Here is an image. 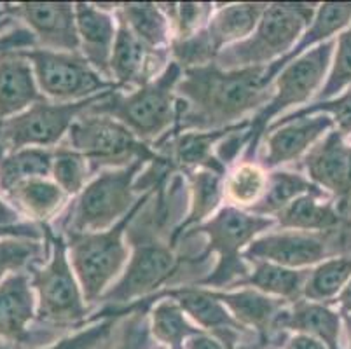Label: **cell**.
<instances>
[{"label": "cell", "mask_w": 351, "mask_h": 349, "mask_svg": "<svg viewBox=\"0 0 351 349\" xmlns=\"http://www.w3.org/2000/svg\"><path fill=\"white\" fill-rule=\"evenodd\" d=\"M250 264V273L232 288H254L266 296L283 299L289 304L304 299V285L309 269H289L271 262L255 261ZM231 288V290H232Z\"/></svg>", "instance_id": "27"}, {"label": "cell", "mask_w": 351, "mask_h": 349, "mask_svg": "<svg viewBox=\"0 0 351 349\" xmlns=\"http://www.w3.org/2000/svg\"><path fill=\"white\" fill-rule=\"evenodd\" d=\"M182 69L168 63L161 75L133 91L114 89L89 112L119 121L142 142L154 145L170 133L177 121V88Z\"/></svg>", "instance_id": "5"}, {"label": "cell", "mask_w": 351, "mask_h": 349, "mask_svg": "<svg viewBox=\"0 0 351 349\" xmlns=\"http://www.w3.org/2000/svg\"><path fill=\"white\" fill-rule=\"evenodd\" d=\"M187 206L189 185L180 171H173L156 187L128 227L126 241L133 254L119 280L101 297L104 307L123 311L156 296L161 287L180 283V273H194L171 243L173 232L186 219Z\"/></svg>", "instance_id": "1"}, {"label": "cell", "mask_w": 351, "mask_h": 349, "mask_svg": "<svg viewBox=\"0 0 351 349\" xmlns=\"http://www.w3.org/2000/svg\"><path fill=\"white\" fill-rule=\"evenodd\" d=\"M149 306H152L149 311V332L166 349H184L191 337L203 334L173 299L162 297Z\"/></svg>", "instance_id": "29"}, {"label": "cell", "mask_w": 351, "mask_h": 349, "mask_svg": "<svg viewBox=\"0 0 351 349\" xmlns=\"http://www.w3.org/2000/svg\"><path fill=\"white\" fill-rule=\"evenodd\" d=\"M116 14L147 46L154 49H170L171 25L159 4L152 2L117 4Z\"/></svg>", "instance_id": "30"}, {"label": "cell", "mask_w": 351, "mask_h": 349, "mask_svg": "<svg viewBox=\"0 0 351 349\" xmlns=\"http://www.w3.org/2000/svg\"><path fill=\"white\" fill-rule=\"evenodd\" d=\"M306 177L334 200L346 203L351 196V142L337 130H330L302 158Z\"/></svg>", "instance_id": "17"}, {"label": "cell", "mask_w": 351, "mask_h": 349, "mask_svg": "<svg viewBox=\"0 0 351 349\" xmlns=\"http://www.w3.org/2000/svg\"><path fill=\"white\" fill-rule=\"evenodd\" d=\"M184 349H228L217 337L210 334H197L186 342Z\"/></svg>", "instance_id": "47"}, {"label": "cell", "mask_w": 351, "mask_h": 349, "mask_svg": "<svg viewBox=\"0 0 351 349\" xmlns=\"http://www.w3.org/2000/svg\"><path fill=\"white\" fill-rule=\"evenodd\" d=\"M8 14L23 19L35 43L43 49L79 53L75 4L70 2H23L4 9Z\"/></svg>", "instance_id": "16"}, {"label": "cell", "mask_w": 351, "mask_h": 349, "mask_svg": "<svg viewBox=\"0 0 351 349\" xmlns=\"http://www.w3.org/2000/svg\"><path fill=\"white\" fill-rule=\"evenodd\" d=\"M217 56L219 51L212 44L205 28L187 38H173L170 44L171 62L177 63L182 72L213 65Z\"/></svg>", "instance_id": "37"}, {"label": "cell", "mask_w": 351, "mask_h": 349, "mask_svg": "<svg viewBox=\"0 0 351 349\" xmlns=\"http://www.w3.org/2000/svg\"><path fill=\"white\" fill-rule=\"evenodd\" d=\"M44 236V227L43 230L34 224H18V226L11 227H2L0 226V238H30L40 241Z\"/></svg>", "instance_id": "45"}, {"label": "cell", "mask_w": 351, "mask_h": 349, "mask_svg": "<svg viewBox=\"0 0 351 349\" xmlns=\"http://www.w3.org/2000/svg\"><path fill=\"white\" fill-rule=\"evenodd\" d=\"M282 349H327V346L322 344L315 337H309L306 334H292L283 335V342L280 344Z\"/></svg>", "instance_id": "46"}, {"label": "cell", "mask_w": 351, "mask_h": 349, "mask_svg": "<svg viewBox=\"0 0 351 349\" xmlns=\"http://www.w3.org/2000/svg\"><path fill=\"white\" fill-rule=\"evenodd\" d=\"M37 315L34 287L27 274L14 273L0 283V339L23 342Z\"/></svg>", "instance_id": "24"}, {"label": "cell", "mask_w": 351, "mask_h": 349, "mask_svg": "<svg viewBox=\"0 0 351 349\" xmlns=\"http://www.w3.org/2000/svg\"><path fill=\"white\" fill-rule=\"evenodd\" d=\"M117 18V35L110 58L112 82L121 91H133L151 82L171 62L170 49H154L142 43L132 30Z\"/></svg>", "instance_id": "15"}, {"label": "cell", "mask_w": 351, "mask_h": 349, "mask_svg": "<svg viewBox=\"0 0 351 349\" xmlns=\"http://www.w3.org/2000/svg\"><path fill=\"white\" fill-rule=\"evenodd\" d=\"M266 8L267 4H258V2L255 4L243 2V4H228L215 8L205 28L215 49L220 53L224 47L250 37Z\"/></svg>", "instance_id": "28"}, {"label": "cell", "mask_w": 351, "mask_h": 349, "mask_svg": "<svg viewBox=\"0 0 351 349\" xmlns=\"http://www.w3.org/2000/svg\"><path fill=\"white\" fill-rule=\"evenodd\" d=\"M205 290L213 299L228 307V311L234 316L236 322L250 328L266 342H273L271 339L276 335V322L283 309L289 306L287 300L266 296L254 288H239L234 292L215 290V288H205Z\"/></svg>", "instance_id": "20"}, {"label": "cell", "mask_w": 351, "mask_h": 349, "mask_svg": "<svg viewBox=\"0 0 351 349\" xmlns=\"http://www.w3.org/2000/svg\"><path fill=\"white\" fill-rule=\"evenodd\" d=\"M336 47L334 63H332L327 82L322 86V89L315 96L317 104L332 100L346 86L351 84V25L339 35V38L336 40Z\"/></svg>", "instance_id": "39"}, {"label": "cell", "mask_w": 351, "mask_h": 349, "mask_svg": "<svg viewBox=\"0 0 351 349\" xmlns=\"http://www.w3.org/2000/svg\"><path fill=\"white\" fill-rule=\"evenodd\" d=\"M37 46L35 37L30 34V30H20L12 32V34L0 35V54L5 51H21V49H30V47Z\"/></svg>", "instance_id": "44"}, {"label": "cell", "mask_w": 351, "mask_h": 349, "mask_svg": "<svg viewBox=\"0 0 351 349\" xmlns=\"http://www.w3.org/2000/svg\"><path fill=\"white\" fill-rule=\"evenodd\" d=\"M44 254L43 243L30 238H4L0 241V281L5 274L30 267Z\"/></svg>", "instance_id": "40"}, {"label": "cell", "mask_w": 351, "mask_h": 349, "mask_svg": "<svg viewBox=\"0 0 351 349\" xmlns=\"http://www.w3.org/2000/svg\"><path fill=\"white\" fill-rule=\"evenodd\" d=\"M171 25V40L173 38H187L206 28L212 18L215 5L197 4V2H184V4H159Z\"/></svg>", "instance_id": "38"}, {"label": "cell", "mask_w": 351, "mask_h": 349, "mask_svg": "<svg viewBox=\"0 0 351 349\" xmlns=\"http://www.w3.org/2000/svg\"><path fill=\"white\" fill-rule=\"evenodd\" d=\"M318 4L274 2L267 4L254 34L245 40L224 47L215 60L222 70L267 67L285 58L311 25Z\"/></svg>", "instance_id": "6"}, {"label": "cell", "mask_w": 351, "mask_h": 349, "mask_svg": "<svg viewBox=\"0 0 351 349\" xmlns=\"http://www.w3.org/2000/svg\"><path fill=\"white\" fill-rule=\"evenodd\" d=\"M276 220L273 217L254 215L238 206H224L203 224L191 229L178 239L177 246L189 238L205 236L206 245L199 254V261L205 264L212 254L219 257L213 271L203 280L189 287L231 290L238 281L250 273V264L243 258V252L254 239L263 236L267 229H273ZM175 246V248H177Z\"/></svg>", "instance_id": "3"}, {"label": "cell", "mask_w": 351, "mask_h": 349, "mask_svg": "<svg viewBox=\"0 0 351 349\" xmlns=\"http://www.w3.org/2000/svg\"><path fill=\"white\" fill-rule=\"evenodd\" d=\"M117 8V5H116ZM116 8L107 9L98 4H75L79 53L104 79L112 82L110 58L117 35Z\"/></svg>", "instance_id": "19"}, {"label": "cell", "mask_w": 351, "mask_h": 349, "mask_svg": "<svg viewBox=\"0 0 351 349\" xmlns=\"http://www.w3.org/2000/svg\"><path fill=\"white\" fill-rule=\"evenodd\" d=\"M351 280V254L337 255L309 269L304 285V299L311 302H336L343 288Z\"/></svg>", "instance_id": "33"}, {"label": "cell", "mask_w": 351, "mask_h": 349, "mask_svg": "<svg viewBox=\"0 0 351 349\" xmlns=\"http://www.w3.org/2000/svg\"><path fill=\"white\" fill-rule=\"evenodd\" d=\"M346 203L327 200L325 194H304L276 213L274 220L282 230H304V232L339 230L351 226Z\"/></svg>", "instance_id": "21"}, {"label": "cell", "mask_w": 351, "mask_h": 349, "mask_svg": "<svg viewBox=\"0 0 351 349\" xmlns=\"http://www.w3.org/2000/svg\"><path fill=\"white\" fill-rule=\"evenodd\" d=\"M266 187L267 173L258 163L241 161L229 175H226V197L241 210H248L263 200Z\"/></svg>", "instance_id": "35"}, {"label": "cell", "mask_w": 351, "mask_h": 349, "mask_svg": "<svg viewBox=\"0 0 351 349\" xmlns=\"http://www.w3.org/2000/svg\"><path fill=\"white\" fill-rule=\"evenodd\" d=\"M341 316H343L344 328H346V335H348V349H351V315H341Z\"/></svg>", "instance_id": "50"}, {"label": "cell", "mask_w": 351, "mask_h": 349, "mask_svg": "<svg viewBox=\"0 0 351 349\" xmlns=\"http://www.w3.org/2000/svg\"><path fill=\"white\" fill-rule=\"evenodd\" d=\"M149 165L140 159L124 168L97 173L66 210L62 234L107 230L123 220L142 197L136 180Z\"/></svg>", "instance_id": "7"}, {"label": "cell", "mask_w": 351, "mask_h": 349, "mask_svg": "<svg viewBox=\"0 0 351 349\" xmlns=\"http://www.w3.org/2000/svg\"><path fill=\"white\" fill-rule=\"evenodd\" d=\"M334 51H336V38L306 51L274 77L269 101L252 117L250 128L245 133L247 149L243 152V161H252L258 143L263 140V134L273 124L276 115L306 104L313 95L317 96L332 65L330 60Z\"/></svg>", "instance_id": "8"}, {"label": "cell", "mask_w": 351, "mask_h": 349, "mask_svg": "<svg viewBox=\"0 0 351 349\" xmlns=\"http://www.w3.org/2000/svg\"><path fill=\"white\" fill-rule=\"evenodd\" d=\"M126 315L128 313L123 311L114 316H101L93 323H89L88 328H82L69 337L60 339L58 342H53L44 349H98L110 339L119 320Z\"/></svg>", "instance_id": "41"}, {"label": "cell", "mask_w": 351, "mask_h": 349, "mask_svg": "<svg viewBox=\"0 0 351 349\" xmlns=\"http://www.w3.org/2000/svg\"><path fill=\"white\" fill-rule=\"evenodd\" d=\"M341 323L343 316L330 306L301 299L283 309L276 322V335L287 332L306 334L327 346V349H343Z\"/></svg>", "instance_id": "23"}, {"label": "cell", "mask_w": 351, "mask_h": 349, "mask_svg": "<svg viewBox=\"0 0 351 349\" xmlns=\"http://www.w3.org/2000/svg\"><path fill=\"white\" fill-rule=\"evenodd\" d=\"M35 72V79L44 96L58 104L84 101L117 89L114 82L107 81L81 53H63L43 47L23 49Z\"/></svg>", "instance_id": "12"}, {"label": "cell", "mask_w": 351, "mask_h": 349, "mask_svg": "<svg viewBox=\"0 0 351 349\" xmlns=\"http://www.w3.org/2000/svg\"><path fill=\"white\" fill-rule=\"evenodd\" d=\"M54 149H23L0 159V191L11 192L21 182L47 178L53 169Z\"/></svg>", "instance_id": "34"}, {"label": "cell", "mask_w": 351, "mask_h": 349, "mask_svg": "<svg viewBox=\"0 0 351 349\" xmlns=\"http://www.w3.org/2000/svg\"><path fill=\"white\" fill-rule=\"evenodd\" d=\"M315 114L332 115V121L336 124V130L341 131L343 134H346V136H351V89H348L344 95L337 96L334 100L322 101V104L313 105H302L299 110H293L290 112V114L283 115L282 119L274 121L271 126H278V124L301 119V117H308V115ZM269 128H267V130H269Z\"/></svg>", "instance_id": "42"}, {"label": "cell", "mask_w": 351, "mask_h": 349, "mask_svg": "<svg viewBox=\"0 0 351 349\" xmlns=\"http://www.w3.org/2000/svg\"><path fill=\"white\" fill-rule=\"evenodd\" d=\"M334 304L339 306L337 311H339L341 315H351V280L348 281V285L343 288V292L339 293V297H337Z\"/></svg>", "instance_id": "49"}, {"label": "cell", "mask_w": 351, "mask_h": 349, "mask_svg": "<svg viewBox=\"0 0 351 349\" xmlns=\"http://www.w3.org/2000/svg\"><path fill=\"white\" fill-rule=\"evenodd\" d=\"M133 311L123 316L117 325L119 335L117 341L112 342L110 349H151L149 344V315H147V307L149 304L140 300V302L132 304Z\"/></svg>", "instance_id": "43"}, {"label": "cell", "mask_w": 351, "mask_h": 349, "mask_svg": "<svg viewBox=\"0 0 351 349\" xmlns=\"http://www.w3.org/2000/svg\"><path fill=\"white\" fill-rule=\"evenodd\" d=\"M156 187L143 192L132 211L110 229L98 230V232H63L62 234L66 241L70 264L81 285L82 296L88 306L100 302L105 292L124 273V267L130 261L126 230L143 204L151 200Z\"/></svg>", "instance_id": "4"}, {"label": "cell", "mask_w": 351, "mask_h": 349, "mask_svg": "<svg viewBox=\"0 0 351 349\" xmlns=\"http://www.w3.org/2000/svg\"><path fill=\"white\" fill-rule=\"evenodd\" d=\"M336 126L330 115L315 114L301 119L271 126L269 136L264 142V152L258 165L264 169H276L304 158L318 140H322Z\"/></svg>", "instance_id": "18"}, {"label": "cell", "mask_w": 351, "mask_h": 349, "mask_svg": "<svg viewBox=\"0 0 351 349\" xmlns=\"http://www.w3.org/2000/svg\"><path fill=\"white\" fill-rule=\"evenodd\" d=\"M63 143L84 156L93 177L104 169L124 168L140 159L154 163L162 158L119 121L93 114L89 108L73 121Z\"/></svg>", "instance_id": "9"}, {"label": "cell", "mask_w": 351, "mask_h": 349, "mask_svg": "<svg viewBox=\"0 0 351 349\" xmlns=\"http://www.w3.org/2000/svg\"><path fill=\"white\" fill-rule=\"evenodd\" d=\"M304 194H325L320 187L313 184L306 175L293 171H271L267 173V187L263 200L248 208L254 215L273 217L289 206L293 200Z\"/></svg>", "instance_id": "31"}, {"label": "cell", "mask_w": 351, "mask_h": 349, "mask_svg": "<svg viewBox=\"0 0 351 349\" xmlns=\"http://www.w3.org/2000/svg\"><path fill=\"white\" fill-rule=\"evenodd\" d=\"M44 234L51 245V255L46 265L32 267V287L37 292V318L51 326H77L88 320L89 307L82 296L72 264L66 241L62 234L44 226Z\"/></svg>", "instance_id": "10"}, {"label": "cell", "mask_w": 351, "mask_h": 349, "mask_svg": "<svg viewBox=\"0 0 351 349\" xmlns=\"http://www.w3.org/2000/svg\"><path fill=\"white\" fill-rule=\"evenodd\" d=\"M180 173L186 177L187 185H189V211L173 232V238H171L173 246H177L178 239L186 232L215 215L220 203L226 197L224 169L197 168Z\"/></svg>", "instance_id": "25"}, {"label": "cell", "mask_w": 351, "mask_h": 349, "mask_svg": "<svg viewBox=\"0 0 351 349\" xmlns=\"http://www.w3.org/2000/svg\"><path fill=\"white\" fill-rule=\"evenodd\" d=\"M21 51L0 54V119L4 121L46 98L39 93L34 67Z\"/></svg>", "instance_id": "22"}, {"label": "cell", "mask_w": 351, "mask_h": 349, "mask_svg": "<svg viewBox=\"0 0 351 349\" xmlns=\"http://www.w3.org/2000/svg\"><path fill=\"white\" fill-rule=\"evenodd\" d=\"M18 220H20V213L18 210L9 206L5 201L0 200V226L2 227H11L18 226Z\"/></svg>", "instance_id": "48"}, {"label": "cell", "mask_w": 351, "mask_h": 349, "mask_svg": "<svg viewBox=\"0 0 351 349\" xmlns=\"http://www.w3.org/2000/svg\"><path fill=\"white\" fill-rule=\"evenodd\" d=\"M168 297L173 299L178 306L184 309L187 316L197 325L205 334L213 335L219 339L228 349H236L241 342L250 344L269 346L264 339L258 337L255 332L236 322L234 316L228 311L224 304L213 299L205 288L199 287H178V288H162L156 296L143 299V302L151 304L154 300Z\"/></svg>", "instance_id": "14"}, {"label": "cell", "mask_w": 351, "mask_h": 349, "mask_svg": "<svg viewBox=\"0 0 351 349\" xmlns=\"http://www.w3.org/2000/svg\"><path fill=\"white\" fill-rule=\"evenodd\" d=\"M267 67L222 70L213 63L184 70L175 88L177 121L173 130L161 140L186 131L224 130L252 119L248 115L257 114L273 93Z\"/></svg>", "instance_id": "2"}, {"label": "cell", "mask_w": 351, "mask_h": 349, "mask_svg": "<svg viewBox=\"0 0 351 349\" xmlns=\"http://www.w3.org/2000/svg\"><path fill=\"white\" fill-rule=\"evenodd\" d=\"M114 91V89H112ZM110 91L84 101L58 104L43 98L21 114L0 123V159L23 149H56L73 121Z\"/></svg>", "instance_id": "11"}, {"label": "cell", "mask_w": 351, "mask_h": 349, "mask_svg": "<svg viewBox=\"0 0 351 349\" xmlns=\"http://www.w3.org/2000/svg\"><path fill=\"white\" fill-rule=\"evenodd\" d=\"M351 227V226H350ZM350 227L328 232L278 230L258 236L243 252L247 262L264 261L289 269H306L346 252L351 254L348 239Z\"/></svg>", "instance_id": "13"}, {"label": "cell", "mask_w": 351, "mask_h": 349, "mask_svg": "<svg viewBox=\"0 0 351 349\" xmlns=\"http://www.w3.org/2000/svg\"><path fill=\"white\" fill-rule=\"evenodd\" d=\"M351 25V2H324L318 4L315 18L311 25L304 30L299 43L293 46V49L285 58L278 60L269 65V77L274 81L290 62L304 54L306 51L313 49L320 44L328 43L336 34H343Z\"/></svg>", "instance_id": "26"}, {"label": "cell", "mask_w": 351, "mask_h": 349, "mask_svg": "<svg viewBox=\"0 0 351 349\" xmlns=\"http://www.w3.org/2000/svg\"><path fill=\"white\" fill-rule=\"evenodd\" d=\"M51 175L54 178V184H58L66 196H79L82 189L93 178V173L84 156L70 149L65 143H60L53 150Z\"/></svg>", "instance_id": "36"}, {"label": "cell", "mask_w": 351, "mask_h": 349, "mask_svg": "<svg viewBox=\"0 0 351 349\" xmlns=\"http://www.w3.org/2000/svg\"><path fill=\"white\" fill-rule=\"evenodd\" d=\"M8 196L23 213L43 222L58 215V211L69 200L62 187L47 178H32L21 182L8 192Z\"/></svg>", "instance_id": "32"}, {"label": "cell", "mask_w": 351, "mask_h": 349, "mask_svg": "<svg viewBox=\"0 0 351 349\" xmlns=\"http://www.w3.org/2000/svg\"><path fill=\"white\" fill-rule=\"evenodd\" d=\"M0 349H9V348L5 344H2V341H0Z\"/></svg>", "instance_id": "51"}]
</instances>
